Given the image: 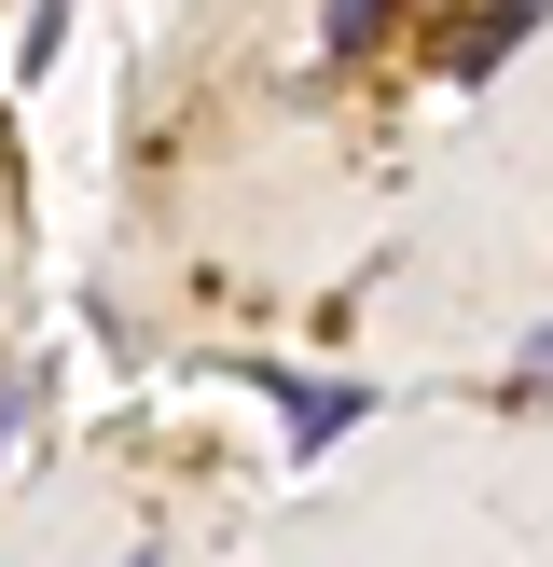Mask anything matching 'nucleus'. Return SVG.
Masks as SVG:
<instances>
[{"mask_svg":"<svg viewBox=\"0 0 553 567\" xmlns=\"http://www.w3.org/2000/svg\"><path fill=\"white\" fill-rule=\"evenodd\" d=\"M249 374H263L276 402H291V457H332V443H346L359 415H374V388H291V374H276V360H249Z\"/></svg>","mask_w":553,"mask_h":567,"instance_id":"1","label":"nucleus"},{"mask_svg":"<svg viewBox=\"0 0 553 567\" xmlns=\"http://www.w3.org/2000/svg\"><path fill=\"white\" fill-rule=\"evenodd\" d=\"M42 388H55L42 360H14V374H0V457H14V430H28V415H42Z\"/></svg>","mask_w":553,"mask_h":567,"instance_id":"3","label":"nucleus"},{"mask_svg":"<svg viewBox=\"0 0 553 567\" xmlns=\"http://www.w3.org/2000/svg\"><path fill=\"white\" fill-rule=\"evenodd\" d=\"M387 28H401V0H319V70H346V55H374Z\"/></svg>","mask_w":553,"mask_h":567,"instance_id":"2","label":"nucleus"}]
</instances>
